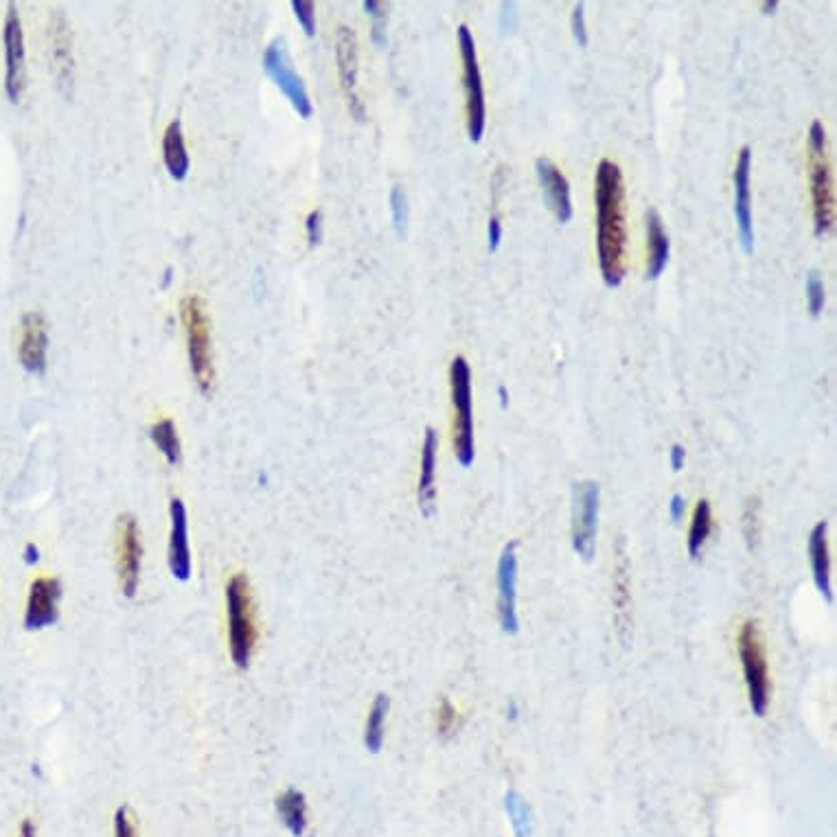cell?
<instances>
[{
    "mask_svg": "<svg viewBox=\"0 0 837 837\" xmlns=\"http://www.w3.org/2000/svg\"><path fill=\"white\" fill-rule=\"evenodd\" d=\"M5 93L11 103H18L25 90V33H22V22L18 16V9L14 3L7 5L5 18Z\"/></svg>",
    "mask_w": 837,
    "mask_h": 837,
    "instance_id": "9c48e42d",
    "label": "cell"
},
{
    "mask_svg": "<svg viewBox=\"0 0 837 837\" xmlns=\"http://www.w3.org/2000/svg\"><path fill=\"white\" fill-rule=\"evenodd\" d=\"M458 47H461L463 57V82H465V97H467V132L469 141L480 143L485 134V90H483V77H480V66H478V55H476V42L472 31L467 25L458 27Z\"/></svg>",
    "mask_w": 837,
    "mask_h": 837,
    "instance_id": "8992f818",
    "label": "cell"
},
{
    "mask_svg": "<svg viewBox=\"0 0 837 837\" xmlns=\"http://www.w3.org/2000/svg\"><path fill=\"white\" fill-rule=\"evenodd\" d=\"M500 29L504 33H513L518 29V14H515V3L500 5Z\"/></svg>",
    "mask_w": 837,
    "mask_h": 837,
    "instance_id": "74e56055",
    "label": "cell"
},
{
    "mask_svg": "<svg viewBox=\"0 0 837 837\" xmlns=\"http://www.w3.org/2000/svg\"><path fill=\"white\" fill-rule=\"evenodd\" d=\"M336 64L340 88L345 93L351 117L362 123L366 119V108L358 95V36L349 27H340L336 33Z\"/></svg>",
    "mask_w": 837,
    "mask_h": 837,
    "instance_id": "ba28073f",
    "label": "cell"
},
{
    "mask_svg": "<svg viewBox=\"0 0 837 837\" xmlns=\"http://www.w3.org/2000/svg\"><path fill=\"white\" fill-rule=\"evenodd\" d=\"M25 555H27V564H36V561L40 559V557H38V548L33 546V544H29V546H27V553H25Z\"/></svg>",
    "mask_w": 837,
    "mask_h": 837,
    "instance_id": "ee69618b",
    "label": "cell"
},
{
    "mask_svg": "<svg viewBox=\"0 0 837 837\" xmlns=\"http://www.w3.org/2000/svg\"><path fill=\"white\" fill-rule=\"evenodd\" d=\"M180 318L187 336V353L193 380L202 395H211L215 384V360L211 340L209 307L200 294H185L180 301Z\"/></svg>",
    "mask_w": 837,
    "mask_h": 837,
    "instance_id": "7a4b0ae2",
    "label": "cell"
},
{
    "mask_svg": "<svg viewBox=\"0 0 837 837\" xmlns=\"http://www.w3.org/2000/svg\"><path fill=\"white\" fill-rule=\"evenodd\" d=\"M20 837H36V827H33V822H31V820H25V822H22Z\"/></svg>",
    "mask_w": 837,
    "mask_h": 837,
    "instance_id": "7bdbcfd3",
    "label": "cell"
},
{
    "mask_svg": "<svg viewBox=\"0 0 837 837\" xmlns=\"http://www.w3.org/2000/svg\"><path fill=\"white\" fill-rule=\"evenodd\" d=\"M811 200H813V222H816V235L829 233L835 222V202H833V180L831 167L827 163V154L811 152Z\"/></svg>",
    "mask_w": 837,
    "mask_h": 837,
    "instance_id": "4fadbf2b",
    "label": "cell"
},
{
    "mask_svg": "<svg viewBox=\"0 0 837 837\" xmlns=\"http://www.w3.org/2000/svg\"><path fill=\"white\" fill-rule=\"evenodd\" d=\"M502 242V224L498 217H491L489 220V250L496 252Z\"/></svg>",
    "mask_w": 837,
    "mask_h": 837,
    "instance_id": "ab89813d",
    "label": "cell"
},
{
    "mask_svg": "<svg viewBox=\"0 0 837 837\" xmlns=\"http://www.w3.org/2000/svg\"><path fill=\"white\" fill-rule=\"evenodd\" d=\"M809 555H811V568H813V577H816L818 588L831 601V557H829V544H827V522H820L816 529L811 531Z\"/></svg>",
    "mask_w": 837,
    "mask_h": 837,
    "instance_id": "7402d4cb",
    "label": "cell"
},
{
    "mask_svg": "<svg viewBox=\"0 0 837 837\" xmlns=\"http://www.w3.org/2000/svg\"><path fill=\"white\" fill-rule=\"evenodd\" d=\"M824 145H827V132H824V125L820 121H813L809 128L811 152H824Z\"/></svg>",
    "mask_w": 837,
    "mask_h": 837,
    "instance_id": "f35d334b",
    "label": "cell"
},
{
    "mask_svg": "<svg viewBox=\"0 0 837 837\" xmlns=\"http://www.w3.org/2000/svg\"><path fill=\"white\" fill-rule=\"evenodd\" d=\"M807 301H809V312L816 318L820 316L824 301H827V294H824V283L818 272H809L807 277Z\"/></svg>",
    "mask_w": 837,
    "mask_h": 837,
    "instance_id": "d6a6232c",
    "label": "cell"
},
{
    "mask_svg": "<svg viewBox=\"0 0 837 837\" xmlns=\"http://www.w3.org/2000/svg\"><path fill=\"white\" fill-rule=\"evenodd\" d=\"M599 498L601 489L596 483H581L575 487V522H572V537L575 550L590 559L594 553L596 522H599Z\"/></svg>",
    "mask_w": 837,
    "mask_h": 837,
    "instance_id": "7c38bea8",
    "label": "cell"
},
{
    "mask_svg": "<svg viewBox=\"0 0 837 837\" xmlns=\"http://www.w3.org/2000/svg\"><path fill=\"white\" fill-rule=\"evenodd\" d=\"M507 811H509L511 822H513L518 837H533V824H531V818H529V807L524 805V800L518 794L507 796Z\"/></svg>",
    "mask_w": 837,
    "mask_h": 837,
    "instance_id": "f1b7e54d",
    "label": "cell"
},
{
    "mask_svg": "<svg viewBox=\"0 0 837 837\" xmlns=\"http://www.w3.org/2000/svg\"><path fill=\"white\" fill-rule=\"evenodd\" d=\"M450 388L454 404V452L458 463L469 467L474 463V410H472V369L463 355H456L450 364Z\"/></svg>",
    "mask_w": 837,
    "mask_h": 837,
    "instance_id": "277c9868",
    "label": "cell"
},
{
    "mask_svg": "<svg viewBox=\"0 0 837 837\" xmlns=\"http://www.w3.org/2000/svg\"><path fill=\"white\" fill-rule=\"evenodd\" d=\"M437 452H439L437 432L428 428L426 441H423V447H421V476H419V509L423 515H432L434 500H437V489H434V480H437Z\"/></svg>",
    "mask_w": 837,
    "mask_h": 837,
    "instance_id": "d6986e66",
    "label": "cell"
},
{
    "mask_svg": "<svg viewBox=\"0 0 837 837\" xmlns=\"http://www.w3.org/2000/svg\"><path fill=\"white\" fill-rule=\"evenodd\" d=\"M305 231H307V242L316 246L320 244V231H323V215L320 211H312L305 220Z\"/></svg>",
    "mask_w": 837,
    "mask_h": 837,
    "instance_id": "8d00e7d4",
    "label": "cell"
},
{
    "mask_svg": "<svg viewBox=\"0 0 837 837\" xmlns=\"http://www.w3.org/2000/svg\"><path fill=\"white\" fill-rule=\"evenodd\" d=\"M498 393H500V404H502V406H507V399H509V395H507V388L500 386V388H498Z\"/></svg>",
    "mask_w": 837,
    "mask_h": 837,
    "instance_id": "bcb514c9",
    "label": "cell"
},
{
    "mask_svg": "<svg viewBox=\"0 0 837 837\" xmlns=\"http://www.w3.org/2000/svg\"><path fill=\"white\" fill-rule=\"evenodd\" d=\"M277 811L294 837H301L307 831V802L301 791L288 789L281 794L277 798Z\"/></svg>",
    "mask_w": 837,
    "mask_h": 837,
    "instance_id": "d4e9b609",
    "label": "cell"
},
{
    "mask_svg": "<svg viewBox=\"0 0 837 837\" xmlns=\"http://www.w3.org/2000/svg\"><path fill=\"white\" fill-rule=\"evenodd\" d=\"M596 202V246L603 281L610 288H618L625 279V250H627V222H625V182L621 167L603 158L594 176Z\"/></svg>",
    "mask_w": 837,
    "mask_h": 837,
    "instance_id": "6da1fadb",
    "label": "cell"
},
{
    "mask_svg": "<svg viewBox=\"0 0 837 837\" xmlns=\"http://www.w3.org/2000/svg\"><path fill=\"white\" fill-rule=\"evenodd\" d=\"M761 7H763V14H772V11H776L778 7V0H765Z\"/></svg>",
    "mask_w": 837,
    "mask_h": 837,
    "instance_id": "f6af8a7d",
    "label": "cell"
},
{
    "mask_svg": "<svg viewBox=\"0 0 837 837\" xmlns=\"http://www.w3.org/2000/svg\"><path fill=\"white\" fill-rule=\"evenodd\" d=\"M391 702H388L386 695H377L371 706L369 719H366V732H364V743L371 752H380L384 743V728H386V715Z\"/></svg>",
    "mask_w": 837,
    "mask_h": 837,
    "instance_id": "4316f807",
    "label": "cell"
},
{
    "mask_svg": "<svg viewBox=\"0 0 837 837\" xmlns=\"http://www.w3.org/2000/svg\"><path fill=\"white\" fill-rule=\"evenodd\" d=\"M684 509V498L682 496H673L671 500V511H673V518H680V513Z\"/></svg>",
    "mask_w": 837,
    "mask_h": 837,
    "instance_id": "b9f144b4",
    "label": "cell"
},
{
    "mask_svg": "<svg viewBox=\"0 0 837 837\" xmlns=\"http://www.w3.org/2000/svg\"><path fill=\"white\" fill-rule=\"evenodd\" d=\"M226 610H228V642H231V658L239 669H246L257 645V614L252 599L250 581L246 575L231 577L226 586Z\"/></svg>",
    "mask_w": 837,
    "mask_h": 837,
    "instance_id": "3957f363",
    "label": "cell"
},
{
    "mask_svg": "<svg viewBox=\"0 0 837 837\" xmlns=\"http://www.w3.org/2000/svg\"><path fill=\"white\" fill-rule=\"evenodd\" d=\"M684 458H686V454H684L682 447L680 445H673V450H671V465H673L675 472H680V469H682Z\"/></svg>",
    "mask_w": 837,
    "mask_h": 837,
    "instance_id": "60d3db41",
    "label": "cell"
},
{
    "mask_svg": "<svg viewBox=\"0 0 837 837\" xmlns=\"http://www.w3.org/2000/svg\"><path fill=\"white\" fill-rule=\"evenodd\" d=\"M515 544L507 548L500 564V618L507 632L515 629Z\"/></svg>",
    "mask_w": 837,
    "mask_h": 837,
    "instance_id": "603a6c76",
    "label": "cell"
},
{
    "mask_svg": "<svg viewBox=\"0 0 837 837\" xmlns=\"http://www.w3.org/2000/svg\"><path fill=\"white\" fill-rule=\"evenodd\" d=\"M114 837H139L128 807H119L114 813Z\"/></svg>",
    "mask_w": 837,
    "mask_h": 837,
    "instance_id": "836d02e7",
    "label": "cell"
},
{
    "mask_svg": "<svg viewBox=\"0 0 837 837\" xmlns=\"http://www.w3.org/2000/svg\"><path fill=\"white\" fill-rule=\"evenodd\" d=\"M710 531H713V511L708 500H699L693 511L691 529H689V553L695 557L706 544Z\"/></svg>",
    "mask_w": 837,
    "mask_h": 837,
    "instance_id": "83f0119b",
    "label": "cell"
},
{
    "mask_svg": "<svg viewBox=\"0 0 837 837\" xmlns=\"http://www.w3.org/2000/svg\"><path fill=\"white\" fill-rule=\"evenodd\" d=\"M647 246H649V259H647V279L656 281L660 274L667 270L669 255H671V242L669 235L664 233L662 217L656 209H649L647 215Z\"/></svg>",
    "mask_w": 837,
    "mask_h": 837,
    "instance_id": "ffe728a7",
    "label": "cell"
},
{
    "mask_svg": "<svg viewBox=\"0 0 837 837\" xmlns=\"http://www.w3.org/2000/svg\"><path fill=\"white\" fill-rule=\"evenodd\" d=\"M117 555H119V579L123 594L132 599L139 590L141 581V561H143V544H141V529L134 515H121L119 531H117Z\"/></svg>",
    "mask_w": 837,
    "mask_h": 837,
    "instance_id": "30bf717a",
    "label": "cell"
},
{
    "mask_svg": "<svg viewBox=\"0 0 837 837\" xmlns=\"http://www.w3.org/2000/svg\"><path fill=\"white\" fill-rule=\"evenodd\" d=\"M169 515H171L169 570L178 581H189V577H191V550H189L185 502H182L180 498L171 500Z\"/></svg>",
    "mask_w": 837,
    "mask_h": 837,
    "instance_id": "e0dca14e",
    "label": "cell"
},
{
    "mask_svg": "<svg viewBox=\"0 0 837 837\" xmlns=\"http://www.w3.org/2000/svg\"><path fill=\"white\" fill-rule=\"evenodd\" d=\"M62 599V583L55 577H40L31 583L25 627L29 632L47 629L57 623V603Z\"/></svg>",
    "mask_w": 837,
    "mask_h": 837,
    "instance_id": "5bb4252c",
    "label": "cell"
},
{
    "mask_svg": "<svg viewBox=\"0 0 837 837\" xmlns=\"http://www.w3.org/2000/svg\"><path fill=\"white\" fill-rule=\"evenodd\" d=\"M49 325L42 312L22 314L18 325V360L22 369L36 375L47 373Z\"/></svg>",
    "mask_w": 837,
    "mask_h": 837,
    "instance_id": "8fae6325",
    "label": "cell"
},
{
    "mask_svg": "<svg viewBox=\"0 0 837 837\" xmlns=\"http://www.w3.org/2000/svg\"><path fill=\"white\" fill-rule=\"evenodd\" d=\"M364 9L369 11L373 18V40L377 44H384V7L377 0H366Z\"/></svg>",
    "mask_w": 837,
    "mask_h": 837,
    "instance_id": "e575fe53",
    "label": "cell"
},
{
    "mask_svg": "<svg viewBox=\"0 0 837 837\" xmlns=\"http://www.w3.org/2000/svg\"><path fill=\"white\" fill-rule=\"evenodd\" d=\"M388 204H391V215H393V226L399 237L406 235V226H408V198H406V191L401 185H395L391 189V198H388Z\"/></svg>",
    "mask_w": 837,
    "mask_h": 837,
    "instance_id": "f546056e",
    "label": "cell"
},
{
    "mask_svg": "<svg viewBox=\"0 0 837 837\" xmlns=\"http://www.w3.org/2000/svg\"><path fill=\"white\" fill-rule=\"evenodd\" d=\"M614 605H616V623L618 632L623 640L629 632V621H632V592H629V575H627V559L621 555L614 568Z\"/></svg>",
    "mask_w": 837,
    "mask_h": 837,
    "instance_id": "cb8c5ba5",
    "label": "cell"
},
{
    "mask_svg": "<svg viewBox=\"0 0 837 837\" xmlns=\"http://www.w3.org/2000/svg\"><path fill=\"white\" fill-rule=\"evenodd\" d=\"M149 439L154 441L163 456L167 458L169 465H178L182 458V447L178 439V428L174 419H160L152 428H149Z\"/></svg>",
    "mask_w": 837,
    "mask_h": 837,
    "instance_id": "484cf974",
    "label": "cell"
},
{
    "mask_svg": "<svg viewBox=\"0 0 837 837\" xmlns=\"http://www.w3.org/2000/svg\"><path fill=\"white\" fill-rule=\"evenodd\" d=\"M750 169L752 149L743 147L735 167V217L739 228V242L745 255L754 250V226H752V193H750Z\"/></svg>",
    "mask_w": 837,
    "mask_h": 837,
    "instance_id": "9a60e30c",
    "label": "cell"
},
{
    "mask_svg": "<svg viewBox=\"0 0 837 837\" xmlns=\"http://www.w3.org/2000/svg\"><path fill=\"white\" fill-rule=\"evenodd\" d=\"M458 724H461V719H458L456 708L452 706V702L447 697L441 699V704L437 708V730L441 737H452L454 732L458 730Z\"/></svg>",
    "mask_w": 837,
    "mask_h": 837,
    "instance_id": "4dcf8cb0",
    "label": "cell"
},
{
    "mask_svg": "<svg viewBox=\"0 0 837 837\" xmlns=\"http://www.w3.org/2000/svg\"><path fill=\"white\" fill-rule=\"evenodd\" d=\"M163 160L169 171V176L174 180H185L189 176V152L185 145V134H182L180 121H171L163 134Z\"/></svg>",
    "mask_w": 837,
    "mask_h": 837,
    "instance_id": "44dd1931",
    "label": "cell"
},
{
    "mask_svg": "<svg viewBox=\"0 0 837 837\" xmlns=\"http://www.w3.org/2000/svg\"><path fill=\"white\" fill-rule=\"evenodd\" d=\"M49 44H51V64L57 82L60 86L73 84V33L71 25H68V18L62 9H57L51 14L49 20Z\"/></svg>",
    "mask_w": 837,
    "mask_h": 837,
    "instance_id": "ac0fdd59",
    "label": "cell"
},
{
    "mask_svg": "<svg viewBox=\"0 0 837 837\" xmlns=\"http://www.w3.org/2000/svg\"><path fill=\"white\" fill-rule=\"evenodd\" d=\"M535 171L537 178H540L548 209L555 213L559 224H568L572 220V200L566 176L561 174V169L550 158H537Z\"/></svg>",
    "mask_w": 837,
    "mask_h": 837,
    "instance_id": "2e32d148",
    "label": "cell"
},
{
    "mask_svg": "<svg viewBox=\"0 0 837 837\" xmlns=\"http://www.w3.org/2000/svg\"><path fill=\"white\" fill-rule=\"evenodd\" d=\"M263 71L268 73V77L274 84H277L281 93L290 99L292 108L298 112V117H303V119L312 117L314 114L312 99H309L303 77L298 75L296 68L292 66L283 38L272 40L266 47V51H263Z\"/></svg>",
    "mask_w": 837,
    "mask_h": 837,
    "instance_id": "52a82bcc",
    "label": "cell"
},
{
    "mask_svg": "<svg viewBox=\"0 0 837 837\" xmlns=\"http://www.w3.org/2000/svg\"><path fill=\"white\" fill-rule=\"evenodd\" d=\"M572 36L579 42V47H588V31H586V5L579 3L572 11Z\"/></svg>",
    "mask_w": 837,
    "mask_h": 837,
    "instance_id": "d590c367",
    "label": "cell"
},
{
    "mask_svg": "<svg viewBox=\"0 0 837 837\" xmlns=\"http://www.w3.org/2000/svg\"><path fill=\"white\" fill-rule=\"evenodd\" d=\"M292 9H294V16L298 20V25H301L303 31H305V36L314 38L316 36V7H314V3H309V0H292Z\"/></svg>",
    "mask_w": 837,
    "mask_h": 837,
    "instance_id": "1f68e13d",
    "label": "cell"
},
{
    "mask_svg": "<svg viewBox=\"0 0 837 837\" xmlns=\"http://www.w3.org/2000/svg\"><path fill=\"white\" fill-rule=\"evenodd\" d=\"M739 656L743 662L745 686H748L750 706L754 715L763 717L770 706V673H767V658L759 627L754 621L741 625L739 632Z\"/></svg>",
    "mask_w": 837,
    "mask_h": 837,
    "instance_id": "5b68a950",
    "label": "cell"
}]
</instances>
